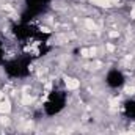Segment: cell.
I'll return each instance as SVG.
<instances>
[{"label": "cell", "mask_w": 135, "mask_h": 135, "mask_svg": "<svg viewBox=\"0 0 135 135\" xmlns=\"http://www.w3.org/2000/svg\"><path fill=\"white\" fill-rule=\"evenodd\" d=\"M63 83H65V88L68 91H77L80 88V80L77 77H65Z\"/></svg>", "instance_id": "1"}, {"label": "cell", "mask_w": 135, "mask_h": 135, "mask_svg": "<svg viewBox=\"0 0 135 135\" xmlns=\"http://www.w3.org/2000/svg\"><path fill=\"white\" fill-rule=\"evenodd\" d=\"M90 2L99 8H112L113 6V0H90Z\"/></svg>", "instance_id": "2"}]
</instances>
